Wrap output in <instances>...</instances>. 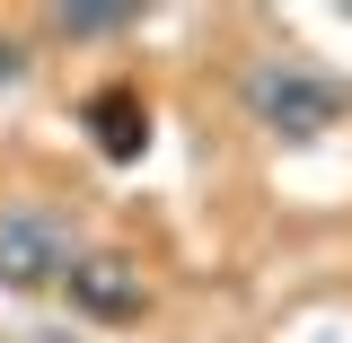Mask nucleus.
Instances as JSON below:
<instances>
[{
	"label": "nucleus",
	"instance_id": "20e7f679",
	"mask_svg": "<svg viewBox=\"0 0 352 343\" xmlns=\"http://www.w3.org/2000/svg\"><path fill=\"white\" fill-rule=\"evenodd\" d=\"M53 27H62V36H124L132 18H124V9H62Z\"/></svg>",
	"mask_w": 352,
	"mask_h": 343
},
{
	"label": "nucleus",
	"instance_id": "7ed1b4c3",
	"mask_svg": "<svg viewBox=\"0 0 352 343\" xmlns=\"http://www.w3.org/2000/svg\"><path fill=\"white\" fill-rule=\"evenodd\" d=\"M62 291H71V308L97 317V326H132L141 300H150V291H141V273H132L124 256H80L71 273H62Z\"/></svg>",
	"mask_w": 352,
	"mask_h": 343
},
{
	"label": "nucleus",
	"instance_id": "f03ea898",
	"mask_svg": "<svg viewBox=\"0 0 352 343\" xmlns=\"http://www.w3.org/2000/svg\"><path fill=\"white\" fill-rule=\"evenodd\" d=\"M247 97H256L264 124H282V132H317V124L344 115V88L317 80V71H300V62H264L256 80H247Z\"/></svg>",
	"mask_w": 352,
	"mask_h": 343
},
{
	"label": "nucleus",
	"instance_id": "f257e3e1",
	"mask_svg": "<svg viewBox=\"0 0 352 343\" xmlns=\"http://www.w3.org/2000/svg\"><path fill=\"white\" fill-rule=\"evenodd\" d=\"M71 264H80V229L53 212V203H9V212H0V282L53 291Z\"/></svg>",
	"mask_w": 352,
	"mask_h": 343
}]
</instances>
